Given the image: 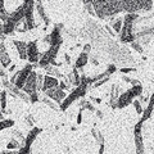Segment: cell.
<instances>
[{
    "label": "cell",
    "instance_id": "6da1fadb",
    "mask_svg": "<svg viewBox=\"0 0 154 154\" xmlns=\"http://www.w3.org/2000/svg\"><path fill=\"white\" fill-rule=\"evenodd\" d=\"M91 4H93L95 16L100 19L114 17L116 14L123 12V2H105V0H99V2H91Z\"/></svg>",
    "mask_w": 154,
    "mask_h": 154
},
{
    "label": "cell",
    "instance_id": "7a4b0ae2",
    "mask_svg": "<svg viewBox=\"0 0 154 154\" xmlns=\"http://www.w3.org/2000/svg\"><path fill=\"white\" fill-rule=\"evenodd\" d=\"M25 19V5L23 3H21L16 8V11H13L11 13V16L7 19V22H4V35H11L17 30V27L21 25V22H23Z\"/></svg>",
    "mask_w": 154,
    "mask_h": 154
},
{
    "label": "cell",
    "instance_id": "3957f363",
    "mask_svg": "<svg viewBox=\"0 0 154 154\" xmlns=\"http://www.w3.org/2000/svg\"><path fill=\"white\" fill-rule=\"evenodd\" d=\"M139 18L137 14H126L122 19H123V25H122V30L119 33V38L122 42H134L135 41V33L132 32L134 28V23L135 21Z\"/></svg>",
    "mask_w": 154,
    "mask_h": 154
},
{
    "label": "cell",
    "instance_id": "277c9868",
    "mask_svg": "<svg viewBox=\"0 0 154 154\" xmlns=\"http://www.w3.org/2000/svg\"><path fill=\"white\" fill-rule=\"evenodd\" d=\"M88 88H89V85L88 84H85V82H81L77 88H75L73 90H72V93L69 95H67L66 96V99L63 100V102L60 103L59 105V109H62L64 112V110L68 109L72 103H75L76 100H79L81 98H84V96L86 95V93H88Z\"/></svg>",
    "mask_w": 154,
    "mask_h": 154
},
{
    "label": "cell",
    "instance_id": "5b68a950",
    "mask_svg": "<svg viewBox=\"0 0 154 154\" xmlns=\"http://www.w3.org/2000/svg\"><path fill=\"white\" fill-rule=\"evenodd\" d=\"M143 95V86L141 85H135L132 86L131 89H128L127 91L119 94L118 99H117V108L122 109V108H126L127 105H130L135 98Z\"/></svg>",
    "mask_w": 154,
    "mask_h": 154
},
{
    "label": "cell",
    "instance_id": "8992f818",
    "mask_svg": "<svg viewBox=\"0 0 154 154\" xmlns=\"http://www.w3.org/2000/svg\"><path fill=\"white\" fill-rule=\"evenodd\" d=\"M36 76H37V72L32 71L30 76H28L27 81L23 85L22 90L28 95L30 98V102L31 103H37L38 102V94H37V80H36Z\"/></svg>",
    "mask_w": 154,
    "mask_h": 154
},
{
    "label": "cell",
    "instance_id": "52a82bcc",
    "mask_svg": "<svg viewBox=\"0 0 154 154\" xmlns=\"http://www.w3.org/2000/svg\"><path fill=\"white\" fill-rule=\"evenodd\" d=\"M60 49V45H51L49 46V49H48L44 54L41 55L40 60H38V66L41 67V68H45L46 66H55V58L58 55V51Z\"/></svg>",
    "mask_w": 154,
    "mask_h": 154
},
{
    "label": "cell",
    "instance_id": "ba28073f",
    "mask_svg": "<svg viewBox=\"0 0 154 154\" xmlns=\"http://www.w3.org/2000/svg\"><path fill=\"white\" fill-rule=\"evenodd\" d=\"M23 5H25V23L28 31L36 28V22H35V17H33V9H35V2L32 0H28V2H23Z\"/></svg>",
    "mask_w": 154,
    "mask_h": 154
},
{
    "label": "cell",
    "instance_id": "9c48e42d",
    "mask_svg": "<svg viewBox=\"0 0 154 154\" xmlns=\"http://www.w3.org/2000/svg\"><path fill=\"white\" fill-rule=\"evenodd\" d=\"M134 143L136 154H145L144 148V137H143V122L139 121L134 127Z\"/></svg>",
    "mask_w": 154,
    "mask_h": 154
},
{
    "label": "cell",
    "instance_id": "30bf717a",
    "mask_svg": "<svg viewBox=\"0 0 154 154\" xmlns=\"http://www.w3.org/2000/svg\"><path fill=\"white\" fill-rule=\"evenodd\" d=\"M60 28H62V25H57L54 28H53L51 33H49L45 38H44V42L49 44L50 46L51 45H62V32H60Z\"/></svg>",
    "mask_w": 154,
    "mask_h": 154
},
{
    "label": "cell",
    "instance_id": "8fae6325",
    "mask_svg": "<svg viewBox=\"0 0 154 154\" xmlns=\"http://www.w3.org/2000/svg\"><path fill=\"white\" fill-rule=\"evenodd\" d=\"M27 60L31 64H35L40 60V51H38L37 41L27 42Z\"/></svg>",
    "mask_w": 154,
    "mask_h": 154
},
{
    "label": "cell",
    "instance_id": "7c38bea8",
    "mask_svg": "<svg viewBox=\"0 0 154 154\" xmlns=\"http://www.w3.org/2000/svg\"><path fill=\"white\" fill-rule=\"evenodd\" d=\"M32 71H33V64H31V63L26 64L21 71H19V73L17 76V80H16V82H14V85H16L18 89L22 90L23 85H25V82L27 81L28 76H30V73H31Z\"/></svg>",
    "mask_w": 154,
    "mask_h": 154
},
{
    "label": "cell",
    "instance_id": "4fadbf2b",
    "mask_svg": "<svg viewBox=\"0 0 154 154\" xmlns=\"http://www.w3.org/2000/svg\"><path fill=\"white\" fill-rule=\"evenodd\" d=\"M44 94H45L46 98L51 99L53 102H55V103H58V104H60V103L66 99V96H67V94L64 93V90H62V89L59 88V86H57V88H53V89L46 90Z\"/></svg>",
    "mask_w": 154,
    "mask_h": 154
},
{
    "label": "cell",
    "instance_id": "5bb4252c",
    "mask_svg": "<svg viewBox=\"0 0 154 154\" xmlns=\"http://www.w3.org/2000/svg\"><path fill=\"white\" fill-rule=\"evenodd\" d=\"M141 9L143 5L139 0H123V11L127 12V14H137Z\"/></svg>",
    "mask_w": 154,
    "mask_h": 154
},
{
    "label": "cell",
    "instance_id": "9a60e30c",
    "mask_svg": "<svg viewBox=\"0 0 154 154\" xmlns=\"http://www.w3.org/2000/svg\"><path fill=\"white\" fill-rule=\"evenodd\" d=\"M41 131H42V130H41L40 127H32V128L30 130V132L27 134V136H26V139H25V143H23L22 146H25V148H27V149H31L33 141L36 140V137L38 136V134H41Z\"/></svg>",
    "mask_w": 154,
    "mask_h": 154
},
{
    "label": "cell",
    "instance_id": "2e32d148",
    "mask_svg": "<svg viewBox=\"0 0 154 154\" xmlns=\"http://www.w3.org/2000/svg\"><path fill=\"white\" fill-rule=\"evenodd\" d=\"M12 63V59L8 54V50L5 48V44L4 42H0V64L3 66V68H9Z\"/></svg>",
    "mask_w": 154,
    "mask_h": 154
},
{
    "label": "cell",
    "instance_id": "e0dca14e",
    "mask_svg": "<svg viewBox=\"0 0 154 154\" xmlns=\"http://www.w3.org/2000/svg\"><path fill=\"white\" fill-rule=\"evenodd\" d=\"M153 109H154V93L150 95V98H149V100H148L146 108L143 110V114H141V118H140V121H141L143 123L145 122V121H148V119L152 117Z\"/></svg>",
    "mask_w": 154,
    "mask_h": 154
},
{
    "label": "cell",
    "instance_id": "ac0fdd59",
    "mask_svg": "<svg viewBox=\"0 0 154 154\" xmlns=\"http://www.w3.org/2000/svg\"><path fill=\"white\" fill-rule=\"evenodd\" d=\"M14 46L18 51V55L22 60L27 59V42L21 41V40H14Z\"/></svg>",
    "mask_w": 154,
    "mask_h": 154
},
{
    "label": "cell",
    "instance_id": "d6986e66",
    "mask_svg": "<svg viewBox=\"0 0 154 154\" xmlns=\"http://www.w3.org/2000/svg\"><path fill=\"white\" fill-rule=\"evenodd\" d=\"M59 85V81L55 77H51V76H44V84H42V93H45L46 90L53 89V88H57Z\"/></svg>",
    "mask_w": 154,
    "mask_h": 154
},
{
    "label": "cell",
    "instance_id": "ffe728a7",
    "mask_svg": "<svg viewBox=\"0 0 154 154\" xmlns=\"http://www.w3.org/2000/svg\"><path fill=\"white\" fill-rule=\"evenodd\" d=\"M35 8H36V11H37V13H38V16H40V18H41V21L44 22V25H45V26H49V25H50V18H49V16L46 14L44 5H42L41 3H35Z\"/></svg>",
    "mask_w": 154,
    "mask_h": 154
},
{
    "label": "cell",
    "instance_id": "44dd1931",
    "mask_svg": "<svg viewBox=\"0 0 154 154\" xmlns=\"http://www.w3.org/2000/svg\"><path fill=\"white\" fill-rule=\"evenodd\" d=\"M88 62H89V54L81 53V54L79 55V58H77L76 63H75V68H76L77 71H81V72H82L84 67L88 64Z\"/></svg>",
    "mask_w": 154,
    "mask_h": 154
},
{
    "label": "cell",
    "instance_id": "7402d4cb",
    "mask_svg": "<svg viewBox=\"0 0 154 154\" xmlns=\"http://www.w3.org/2000/svg\"><path fill=\"white\" fill-rule=\"evenodd\" d=\"M68 82L72 84V85H75L76 88L81 84V76H80V72L77 71L76 68H73V71L69 73L68 76Z\"/></svg>",
    "mask_w": 154,
    "mask_h": 154
},
{
    "label": "cell",
    "instance_id": "603a6c76",
    "mask_svg": "<svg viewBox=\"0 0 154 154\" xmlns=\"http://www.w3.org/2000/svg\"><path fill=\"white\" fill-rule=\"evenodd\" d=\"M46 71V75L48 76H51V77H55V79H63V75H62V72H59V69L57 68L55 66H46L45 68Z\"/></svg>",
    "mask_w": 154,
    "mask_h": 154
},
{
    "label": "cell",
    "instance_id": "cb8c5ba5",
    "mask_svg": "<svg viewBox=\"0 0 154 154\" xmlns=\"http://www.w3.org/2000/svg\"><path fill=\"white\" fill-rule=\"evenodd\" d=\"M7 96H8V93H7V90H3L2 93H0V108H2V112L3 114L7 112Z\"/></svg>",
    "mask_w": 154,
    "mask_h": 154
},
{
    "label": "cell",
    "instance_id": "d4e9b609",
    "mask_svg": "<svg viewBox=\"0 0 154 154\" xmlns=\"http://www.w3.org/2000/svg\"><path fill=\"white\" fill-rule=\"evenodd\" d=\"M110 25H112V28L116 31V33H121L122 25H123V19L122 18H117V19H114Z\"/></svg>",
    "mask_w": 154,
    "mask_h": 154
},
{
    "label": "cell",
    "instance_id": "484cf974",
    "mask_svg": "<svg viewBox=\"0 0 154 154\" xmlns=\"http://www.w3.org/2000/svg\"><path fill=\"white\" fill-rule=\"evenodd\" d=\"M85 109L90 110V112H96L95 107L90 102H88V100H82V102L80 103V110H85Z\"/></svg>",
    "mask_w": 154,
    "mask_h": 154
},
{
    "label": "cell",
    "instance_id": "4316f807",
    "mask_svg": "<svg viewBox=\"0 0 154 154\" xmlns=\"http://www.w3.org/2000/svg\"><path fill=\"white\" fill-rule=\"evenodd\" d=\"M21 146H22V144H19V141L17 140V139H14V137H12L11 140H9L8 145H7L8 150H14V149H19Z\"/></svg>",
    "mask_w": 154,
    "mask_h": 154
},
{
    "label": "cell",
    "instance_id": "83f0119b",
    "mask_svg": "<svg viewBox=\"0 0 154 154\" xmlns=\"http://www.w3.org/2000/svg\"><path fill=\"white\" fill-rule=\"evenodd\" d=\"M91 134H93V136H94L95 140L99 143V145H100V144H104V137H103V134L100 132V131H98V130H96V128H93V130H91Z\"/></svg>",
    "mask_w": 154,
    "mask_h": 154
},
{
    "label": "cell",
    "instance_id": "f1b7e54d",
    "mask_svg": "<svg viewBox=\"0 0 154 154\" xmlns=\"http://www.w3.org/2000/svg\"><path fill=\"white\" fill-rule=\"evenodd\" d=\"M14 125V121L13 119H0V131L3 130H7L9 127H12Z\"/></svg>",
    "mask_w": 154,
    "mask_h": 154
},
{
    "label": "cell",
    "instance_id": "f546056e",
    "mask_svg": "<svg viewBox=\"0 0 154 154\" xmlns=\"http://www.w3.org/2000/svg\"><path fill=\"white\" fill-rule=\"evenodd\" d=\"M141 5H143L141 11L149 12V11H152V8H153V2H150V0H141Z\"/></svg>",
    "mask_w": 154,
    "mask_h": 154
},
{
    "label": "cell",
    "instance_id": "4dcf8cb0",
    "mask_svg": "<svg viewBox=\"0 0 154 154\" xmlns=\"http://www.w3.org/2000/svg\"><path fill=\"white\" fill-rule=\"evenodd\" d=\"M41 102L42 103H45L48 107H50L51 109H59V107H58V105L55 104V103H53V100L51 99H49V98H46V96H44V98L41 99Z\"/></svg>",
    "mask_w": 154,
    "mask_h": 154
},
{
    "label": "cell",
    "instance_id": "1f68e13d",
    "mask_svg": "<svg viewBox=\"0 0 154 154\" xmlns=\"http://www.w3.org/2000/svg\"><path fill=\"white\" fill-rule=\"evenodd\" d=\"M131 48L135 50V51H137V53H141L144 51V48H143V45L140 44V42H137V41H134V42H131Z\"/></svg>",
    "mask_w": 154,
    "mask_h": 154
},
{
    "label": "cell",
    "instance_id": "d6a6232c",
    "mask_svg": "<svg viewBox=\"0 0 154 154\" xmlns=\"http://www.w3.org/2000/svg\"><path fill=\"white\" fill-rule=\"evenodd\" d=\"M36 80H37V91L42 89V84H44V76L41 73H37L36 76Z\"/></svg>",
    "mask_w": 154,
    "mask_h": 154
},
{
    "label": "cell",
    "instance_id": "836d02e7",
    "mask_svg": "<svg viewBox=\"0 0 154 154\" xmlns=\"http://www.w3.org/2000/svg\"><path fill=\"white\" fill-rule=\"evenodd\" d=\"M132 104H134L135 109H136V113H139V114H143V108H141V103L139 102V100H134V102H132Z\"/></svg>",
    "mask_w": 154,
    "mask_h": 154
},
{
    "label": "cell",
    "instance_id": "e575fe53",
    "mask_svg": "<svg viewBox=\"0 0 154 154\" xmlns=\"http://www.w3.org/2000/svg\"><path fill=\"white\" fill-rule=\"evenodd\" d=\"M13 135H14V139H17L18 141H22V143H25V136H23V134L21 132V131H14L13 132Z\"/></svg>",
    "mask_w": 154,
    "mask_h": 154
},
{
    "label": "cell",
    "instance_id": "d590c367",
    "mask_svg": "<svg viewBox=\"0 0 154 154\" xmlns=\"http://www.w3.org/2000/svg\"><path fill=\"white\" fill-rule=\"evenodd\" d=\"M109 81V77H107V79H103V80H100V81H98V82H95V84H93L91 85V88L93 89H96V88H99V86H102V85H104L105 82H108Z\"/></svg>",
    "mask_w": 154,
    "mask_h": 154
},
{
    "label": "cell",
    "instance_id": "8d00e7d4",
    "mask_svg": "<svg viewBox=\"0 0 154 154\" xmlns=\"http://www.w3.org/2000/svg\"><path fill=\"white\" fill-rule=\"evenodd\" d=\"M122 72V73H125V75H127V73H131V72H136V69L135 68H131V67H122L121 69H119Z\"/></svg>",
    "mask_w": 154,
    "mask_h": 154
},
{
    "label": "cell",
    "instance_id": "74e56055",
    "mask_svg": "<svg viewBox=\"0 0 154 154\" xmlns=\"http://www.w3.org/2000/svg\"><path fill=\"white\" fill-rule=\"evenodd\" d=\"M0 77H2V79H8V73L5 72V69L3 68L2 64H0Z\"/></svg>",
    "mask_w": 154,
    "mask_h": 154
},
{
    "label": "cell",
    "instance_id": "f35d334b",
    "mask_svg": "<svg viewBox=\"0 0 154 154\" xmlns=\"http://www.w3.org/2000/svg\"><path fill=\"white\" fill-rule=\"evenodd\" d=\"M114 71H116V66H114V64H109V66H108V68H107V71H105V72H107V73L110 76Z\"/></svg>",
    "mask_w": 154,
    "mask_h": 154
},
{
    "label": "cell",
    "instance_id": "ab89813d",
    "mask_svg": "<svg viewBox=\"0 0 154 154\" xmlns=\"http://www.w3.org/2000/svg\"><path fill=\"white\" fill-rule=\"evenodd\" d=\"M90 51H91V45H90V44H86V45L84 46L82 53H85V54H89Z\"/></svg>",
    "mask_w": 154,
    "mask_h": 154
},
{
    "label": "cell",
    "instance_id": "60d3db41",
    "mask_svg": "<svg viewBox=\"0 0 154 154\" xmlns=\"http://www.w3.org/2000/svg\"><path fill=\"white\" fill-rule=\"evenodd\" d=\"M26 121H27V125H28V126L33 127V118H32V116H28V117L26 118Z\"/></svg>",
    "mask_w": 154,
    "mask_h": 154
},
{
    "label": "cell",
    "instance_id": "b9f144b4",
    "mask_svg": "<svg viewBox=\"0 0 154 154\" xmlns=\"http://www.w3.org/2000/svg\"><path fill=\"white\" fill-rule=\"evenodd\" d=\"M81 122H82V110H80L77 114V125H81Z\"/></svg>",
    "mask_w": 154,
    "mask_h": 154
},
{
    "label": "cell",
    "instance_id": "7bdbcfd3",
    "mask_svg": "<svg viewBox=\"0 0 154 154\" xmlns=\"http://www.w3.org/2000/svg\"><path fill=\"white\" fill-rule=\"evenodd\" d=\"M58 86H59L62 90H66V89H68V88H69V86L66 84V81H62V82H59V85H58Z\"/></svg>",
    "mask_w": 154,
    "mask_h": 154
},
{
    "label": "cell",
    "instance_id": "ee69618b",
    "mask_svg": "<svg viewBox=\"0 0 154 154\" xmlns=\"http://www.w3.org/2000/svg\"><path fill=\"white\" fill-rule=\"evenodd\" d=\"M7 9H5V3L3 2V0H0V14H2L3 12H5Z\"/></svg>",
    "mask_w": 154,
    "mask_h": 154
},
{
    "label": "cell",
    "instance_id": "f6af8a7d",
    "mask_svg": "<svg viewBox=\"0 0 154 154\" xmlns=\"http://www.w3.org/2000/svg\"><path fill=\"white\" fill-rule=\"evenodd\" d=\"M5 36L4 35V27H3V22H0V40Z\"/></svg>",
    "mask_w": 154,
    "mask_h": 154
},
{
    "label": "cell",
    "instance_id": "bcb514c9",
    "mask_svg": "<svg viewBox=\"0 0 154 154\" xmlns=\"http://www.w3.org/2000/svg\"><path fill=\"white\" fill-rule=\"evenodd\" d=\"M104 153V144H100L99 145V153L98 154H103Z\"/></svg>",
    "mask_w": 154,
    "mask_h": 154
},
{
    "label": "cell",
    "instance_id": "7dc6e473",
    "mask_svg": "<svg viewBox=\"0 0 154 154\" xmlns=\"http://www.w3.org/2000/svg\"><path fill=\"white\" fill-rule=\"evenodd\" d=\"M105 30H107V31H108V32H109L112 36H114V32L112 31V28H110V26H105Z\"/></svg>",
    "mask_w": 154,
    "mask_h": 154
},
{
    "label": "cell",
    "instance_id": "c3c4849f",
    "mask_svg": "<svg viewBox=\"0 0 154 154\" xmlns=\"http://www.w3.org/2000/svg\"><path fill=\"white\" fill-rule=\"evenodd\" d=\"M14 69H16V64H12V66L8 68V72H9V73H12V72H13Z\"/></svg>",
    "mask_w": 154,
    "mask_h": 154
},
{
    "label": "cell",
    "instance_id": "681fc988",
    "mask_svg": "<svg viewBox=\"0 0 154 154\" xmlns=\"http://www.w3.org/2000/svg\"><path fill=\"white\" fill-rule=\"evenodd\" d=\"M96 114H98V117H99V118H102V117H103V114H102V112H100V110H96Z\"/></svg>",
    "mask_w": 154,
    "mask_h": 154
},
{
    "label": "cell",
    "instance_id": "f907efd6",
    "mask_svg": "<svg viewBox=\"0 0 154 154\" xmlns=\"http://www.w3.org/2000/svg\"><path fill=\"white\" fill-rule=\"evenodd\" d=\"M91 60H93V63H94L95 66H98V64H99V63H98V60H96L95 58H93V59H91Z\"/></svg>",
    "mask_w": 154,
    "mask_h": 154
},
{
    "label": "cell",
    "instance_id": "816d5d0a",
    "mask_svg": "<svg viewBox=\"0 0 154 154\" xmlns=\"http://www.w3.org/2000/svg\"><path fill=\"white\" fill-rule=\"evenodd\" d=\"M0 119H4V118H3V112H2V108H0Z\"/></svg>",
    "mask_w": 154,
    "mask_h": 154
},
{
    "label": "cell",
    "instance_id": "f5cc1de1",
    "mask_svg": "<svg viewBox=\"0 0 154 154\" xmlns=\"http://www.w3.org/2000/svg\"><path fill=\"white\" fill-rule=\"evenodd\" d=\"M0 85H2V77H0Z\"/></svg>",
    "mask_w": 154,
    "mask_h": 154
}]
</instances>
